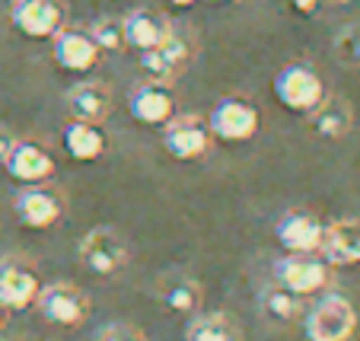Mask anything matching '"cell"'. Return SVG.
<instances>
[{
    "label": "cell",
    "instance_id": "obj_1",
    "mask_svg": "<svg viewBox=\"0 0 360 341\" xmlns=\"http://www.w3.org/2000/svg\"><path fill=\"white\" fill-rule=\"evenodd\" d=\"M357 332V309L347 297L328 294L306 313V338L309 341H351Z\"/></svg>",
    "mask_w": 360,
    "mask_h": 341
},
{
    "label": "cell",
    "instance_id": "obj_2",
    "mask_svg": "<svg viewBox=\"0 0 360 341\" xmlns=\"http://www.w3.org/2000/svg\"><path fill=\"white\" fill-rule=\"evenodd\" d=\"M35 307H39L41 319L51 322V326L77 328L89 316V297L70 281H55V284H41Z\"/></svg>",
    "mask_w": 360,
    "mask_h": 341
},
{
    "label": "cell",
    "instance_id": "obj_3",
    "mask_svg": "<svg viewBox=\"0 0 360 341\" xmlns=\"http://www.w3.org/2000/svg\"><path fill=\"white\" fill-rule=\"evenodd\" d=\"M80 262L99 278H112L128 265V243L112 226H93L80 239Z\"/></svg>",
    "mask_w": 360,
    "mask_h": 341
},
{
    "label": "cell",
    "instance_id": "obj_4",
    "mask_svg": "<svg viewBox=\"0 0 360 341\" xmlns=\"http://www.w3.org/2000/svg\"><path fill=\"white\" fill-rule=\"evenodd\" d=\"M274 96L278 103L290 112H313L316 105L326 99V86L322 77L306 64H287L274 77Z\"/></svg>",
    "mask_w": 360,
    "mask_h": 341
},
{
    "label": "cell",
    "instance_id": "obj_5",
    "mask_svg": "<svg viewBox=\"0 0 360 341\" xmlns=\"http://www.w3.org/2000/svg\"><path fill=\"white\" fill-rule=\"evenodd\" d=\"M13 211H16V220H20L26 230H51L55 224L64 220L68 205H64V195L58 188L35 182L16 195Z\"/></svg>",
    "mask_w": 360,
    "mask_h": 341
},
{
    "label": "cell",
    "instance_id": "obj_6",
    "mask_svg": "<svg viewBox=\"0 0 360 341\" xmlns=\"http://www.w3.org/2000/svg\"><path fill=\"white\" fill-rule=\"evenodd\" d=\"M274 278L287 290H293V294L309 297V294H319L322 287H328L332 265L326 259H316L313 252H290L274 262Z\"/></svg>",
    "mask_w": 360,
    "mask_h": 341
},
{
    "label": "cell",
    "instance_id": "obj_7",
    "mask_svg": "<svg viewBox=\"0 0 360 341\" xmlns=\"http://www.w3.org/2000/svg\"><path fill=\"white\" fill-rule=\"evenodd\" d=\"M259 124H262V115L249 99H243V96H226V99H220V103L214 105L207 128H211V134L220 137V141L243 143L259 134Z\"/></svg>",
    "mask_w": 360,
    "mask_h": 341
},
{
    "label": "cell",
    "instance_id": "obj_8",
    "mask_svg": "<svg viewBox=\"0 0 360 341\" xmlns=\"http://www.w3.org/2000/svg\"><path fill=\"white\" fill-rule=\"evenodd\" d=\"M68 20L64 0H13L10 22L26 39H51Z\"/></svg>",
    "mask_w": 360,
    "mask_h": 341
},
{
    "label": "cell",
    "instance_id": "obj_9",
    "mask_svg": "<svg viewBox=\"0 0 360 341\" xmlns=\"http://www.w3.org/2000/svg\"><path fill=\"white\" fill-rule=\"evenodd\" d=\"M211 128L207 122H201L198 115H182V118H169L163 131V147L172 160H201L204 153L211 150Z\"/></svg>",
    "mask_w": 360,
    "mask_h": 341
},
{
    "label": "cell",
    "instance_id": "obj_10",
    "mask_svg": "<svg viewBox=\"0 0 360 341\" xmlns=\"http://www.w3.org/2000/svg\"><path fill=\"white\" fill-rule=\"evenodd\" d=\"M188 64H191V41L176 32H169L160 45L141 51V67L150 80L172 83Z\"/></svg>",
    "mask_w": 360,
    "mask_h": 341
},
{
    "label": "cell",
    "instance_id": "obj_11",
    "mask_svg": "<svg viewBox=\"0 0 360 341\" xmlns=\"http://www.w3.org/2000/svg\"><path fill=\"white\" fill-rule=\"evenodd\" d=\"M41 290V278L32 265L16 259H4L0 262V303L10 313L35 307V297Z\"/></svg>",
    "mask_w": 360,
    "mask_h": 341
},
{
    "label": "cell",
    "instance_id": "obj_12",
    "mask_svg": "<svg viewBox=\"0 0 360 341\" xmlns=\"http://www.w3.org/2000/svg\"><path fill=\"white\" fill-rule=\"evenodd\" d=\"M51 55L61 64L64 70H93L102 58V48L96 45V39L89 35V29H70L61 26L55 35H51Z\"/></svg>",
    "mask_w": 360,
    "mask_h": 341
},
{
    "label": "cell",
    "instance_id": "obj_13",
    "mask_svg": "<svg viewBox=\"0 0 360 341\" xmlns=\"http://www.w3.org/2000/svg\"><path fill=\"white\" fill-rule=\"evenodd\" d=\"M4 169L16 182H26V185L48 182V179L55 176V157L39 141H16L13 150L4 160Z\"/></svg>",
    "mask_w": 360,
    "mask_h": 341
},
{
    "label": "cell",
    "instance_id": "obj_14",
    "mask_svg": "<svg viewBox=\"0 0 360 341\" xmlns=\"http://www.w3.org/2000/svg\"><path fill=\"white\" fill-rule=\"evenodd\" d=\"M128 112L141 124H166L169 118H176V93L163 80H147L131 93Z\"/></svg>",
    "mask_w": 360,
    "mask_h": 341
},
{
    "label": "cell",
    "instance_id": "obj_15",
    "mask_svg": "<svg viewBox=\"0 0 360 341\" xmlns=\"http://www.w3.org/2000/svg\"><path fill=\"white\" fill-rule=\"evenodd\" d=\"M319 252L335 268H360V220L326 224Z\"/></svg>",
    "mask_w": 360,
    "mask_h": 341
},
{
    "label": "cell",
    "instance_id": "obj_16",
    "mask_svg": "<svg viewBox=\"0 0 360 341\" xmlns=\"http://www.w3.org/2000/svg\"><path fill=\"white\" fill-rule=\"evenodd\" d=\"M322 230L326 224L313 211H287L278 220V243L287 252H319Z\"/></svg>",
    "mask_w": 360,
    "mask_h": 341
},
{
    "label": "cell",
    "instance_id": "obj_17",
    "mask_svg": "<svg viewBox=\"0 0 360 341\" xmlns=\"http://www.w3.org/2000/svg\"><path fill=\"white\" fill-rule=\"evenodd\" d=\"M157 297L166 309H172V313H179V316H195V313H201V307H204L201 284L182 271L163 274V278L157 281Z\"/></svg>",
    "mask_w": 360,
    "mask_h": 341
},
{
    "label": "cell",
    "instance_id": "obj_18",
    "mask_svg": "<svg viewBox=\"0 0 360 341\" xmlns=\"http://www.w3.org/2000/svg\"><path fill=\"white\" fill-rule=\"evenodd\" d=\"M68 109L70 118L77 122H105L112 112V93L105 83L99 80H86V83H77V86L68 89Z\"/></svg>",
    "mask_w": 360,
    "mask_h": 341
},
{
    "label": "cell",
    "instance_id": "obj_19",
    "mask_svg": "<svg viewBox=\"0 0 360 341\" xmlns=\"http://www.w3.org/2000/svg\"><path fill=\"white\" fill-rule=\"evenodd\" d=\"M122 22H124V41H128L131 48H137V51H147V48L160 45V41L172 32L166 16L157 13V10H147V7L131 10Z\"/></svg>",
    "mask_w": 360,
    "mask_h": 341
},
{
    "label": "cell",
    "instance_id": "obj_20",
    "mask_svg": "<svg viewBox=\"0 0 360 341\" xmlns=\"http://www.w3.org/2000/svg\"><path fill=\"white\" fill-rule=\"evenodd\" d=\"M306 115H309V128L319 137H326V141H341L354 124V112L341 96H326V99H322L313 112H306Z\"/></svg>",
    "mask_w": 360,
    "mask_h": 341
},
{
    "label": "cell",
    "instance_id": "obj_21",
    "mask_svg": "<svg viewBox=\"0 0 360 341\" xmlns=\"http://www.w3.org/2000/svg\"><path fill=\"white\" fill-rule=\"evenodd\" d=\"M61 143H64V153H68L70 160H80V163L99 160L102 153H105V147H109V141H105V134L99 131V124L77 122V118L64 128Z\"/></svg>",
    "mask_w": 360,
    "mask_h": 341
},
{
    "label": "cell",
    "instance_id": "obj_22",
    "mask_svg": "<svg viewBox=\"0 0 360 341\" xmlns=\"http://www.w3.org/2000/svg\"><path fill=\"white\" fill-rule=\"evenodd\" d=\"M185 341H243V326L230 313H195Z\"/></svg>",
    "mask_w": 360,
    "mask_h": 341
},
{
    "label": "cell",
    "instance_id": "obj_23",
    "mask_svg": "<svg viewBox=\"0 0 360 341\" xmlns=\"http://www.w3.org/2000/svg\"><path fill=\"white\" fill-rule=\"evenodd\" d=\"M259 307H262V313H265V319L278 322V326H290V322H297L300 316L306 313L303 297L293 294V290H287L284 284L265 287V290L259 294Z\"/></svg>",
    "mask_w": 360,
    "mask_h": 341
},
{
    "label": "cell",
    "instance_id": "obj_24",
    "mask_svg": "<svg viewBox=\"0 0 360 341\" xmlns=\"http://www.w3.org/2000/svg\"><path fill=\"white\" fill-rule=\"evenodd\" d=\"M89 35L96 39V45L102 51H124L128 41H124V22L115 16H105V20H96V26L89 29Z\"/></svg>",
    "mask_w": 360,
    "mask_h": 341
},
{
    "label": "cell",
    "instance_id": "obj_25",
    "mask_svg": "<svg viewBox=\"0 0 360 341\" xmlns=\"http://www.w3.org/2000/svg\"><path fill=\"white\" fill-rule=\"evenodd\" d=\"M341 67H360V26H345L332 41Z\"/></svg>",
    "mask_w": 360,
    "mask_h": 341
},
{
    "label": "cell",
    "instance_id": "obj_26",
    "mask_svg": "<svg viewBox=\"0 0 360 341\" xmlns=\"http://www.w3.org/2000/svg\"><path fill=\"white\" fill-rule=\"evenodd\" d=\"M96 341H147V335L141 328L128 326V322H112V326H105L96 335Z\"/></svg>",
    "mask_w": 360,
    "mask_h": 341
},
{
    "label": "cell",
    "instance_id": "obj_27",
    "mask_svg": "<svg viewBox=\"0 0 360 341\" xmlns=\"http://www.w3.org/2000/svg\"><path fill=\"white\" fill-rule=\"evenodd\" d=\"M13 143H16L13 131H7V128H0V166H4V160H7V153H10V150H13Z\"/></svg>",
    "mask_w": 360,
    "mask_h": 341
},
{
    "label": "cell",
    "instance_id": "obj_28",
    "mask_svg": "<svg viewBox=\"0 0 360 341\" xmlns=\"http://www.w3.org/2000/svg\"><path fill=\"white\" fill-rule=\"evenodd\" d=\"M290 4H293V10L303 16H313L316 10H319V0H290Z\"/></svg>",
    "mask_w": 360,
    "mask_h": 341
},
{
    "label": "cell",
    "instance_id": "obj_29",
    "mask_svg": "<svg viewBox=\"0 0 360 341\" xmlns=\"http://www.w3.org/2000/svg\"><path fill=\"white\" fill-rule=\"evenodd\" d=\"M7 319H10V309H7V307H4V303H0V328L7 326Z\"/></svg>",
    "mask_w": 360,
    "mask_h": 341
},
{
    "label": "cell",
    "instance_id": "obj_30",
    "mask_svg": "<svg viewBox=\"0 0 360 341\" xmlns=\"http://www.w3.org/2000/svg\"><path fill=\"white\" fill-rule=\"evenodd\" d=\"M169 4H172V7H195L198 0H169Z\"/></svg>",
    "mask_w": 360,
    "mask_h": 341
},
{
    "label": "cell",
    "instance_id": "obj_31",
    "mask_svg": "<svg viewBox=\"0 0 360 341\" xmlns=\"http://www.w3.org/2000/svg\"><path fill=\"white\" fill-rule=\"evenodd\" d=\"M335 4H345V0H335Z\"/></svg>",
    "mask_w": 360,
    "mask_h": 341
},
{
    "label": "cell",
    "instance_id": "obj_32",
    "mask_svg": "<svg viewBox=\"0 0 360 341\" xmlns=\"http://www.w3.org/2000/svg\"><path fill=\"white\" fill-rule=\"evenodd\" d=\"M217 4H226V0H217Z\"/></svg>",
    "mask_w": 360,
    "mask_h": 341
},
{
    "label": "cell",
    "instance_id": "obj_33",
    "mask_svg": "<svg viewBox=\"0 0 360 341\" xmlns=\"http://www.w3.org/2000/svg\"><path fill=\"white\" fill-rule=\"evenodd\" d=\"M0 341H4V338H0Z\"/></svg>",
    "mask_w": 360,
    "mask_h": 341
}]
</instances>
